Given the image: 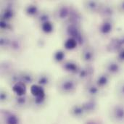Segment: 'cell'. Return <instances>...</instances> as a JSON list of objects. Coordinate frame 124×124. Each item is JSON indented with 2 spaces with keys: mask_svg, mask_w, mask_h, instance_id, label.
Returning <instances> with one entry per match:
<instances>
[{
  "mask_svg": "<svg viewBox=\"0 0 124 124\" xmlns=\"http://www.w3.org/2000/svg\"><path fill=\"white\" fill-rule=\"evenodd\" d=\"M78 81L74 76L68 75L59 78L56 83V89L61 95L73 94L78 86Z\"/></svg>",
  "mask_w": 124,
  "mask_h": 124,
  "instance_id": "obj_1",
  "label": "cell"
},
{
  "mask_svg": "<svg viewBox=\"0 0 124 124\" xmlns=\"http://www.w3.org/2000/svg\"><path fill=\"white\" fill-rule=\"evenodd\" d=\"M62 32L64 33V36H65L67 39L73 38L76 39L79 46H83L84 47L87 45L86 43V36L84 34L80 25L66 22L64 23Z\"/></svg>",
  "mask_w": 124,
  "mask_h": 124,
  "instance_id": "obj_2",
  "label": "cell"
},
{
  "mask_svg": "<svg viewBox=\"0 0 124 124\" xmlns=\"http://www.w3.org/2000/svg\"><path fill=\"white\" fill-rule=\"evenodd\" d=\"M73 7L68 2H61L55 7L53 12L54 20L60 23H66L70 15Z\"/></svg>",
  "mask_w": 124,
  "mask_h": 124,
  "instance_id": "obj_3",
  "label": "cell"
},
{
  "mask_svg": "<svg viewBox=\"0 0 124 124\" xmlns=\"http://www.w3.org/2000/svg\"><path fill=\"white\" fill-rule=\"evenodd\" d=\"M94 75V68L92 65H85L81 67L78 72L74 76L78 83L84 84V85L90 81H92V78Z\"/></svg>",
  "mask_w": 124,
  "mask_h": 124,
  "instance_id": "obj_4",
  "label": "cell"
},
{
  "mask_svg": "<svg viewBox=\"0 0 124 124\" xmlns=\"http://www.w3.org/2000/svg\"><path fill=\"white\" fill-rule=\"evenodd\" d=\"M15 1H5L1 10V20L10 22L16 16V7Z\"/></svg>",
  "mask_w": 124,
  "mask_h": 124,
  "instance_id": "obj_5",
  "label": "cell"
},
{
  "mask_svg": "<svg viewBox=\"0 0 124 124\" xmlns=\"http://www.w3.org/2000/svg\"><path fill=\"white\" fill-rule=\"evenodd\" d=\"M105 73L108 74L110 76H118L123 72L122 63L120 62L117 59H111L108 60L103 66Z\"/></svg>",
  "mask_w": 124,
  "mask_h": 124,
  "instance_id": "obj_6",
  "label": "cell"
},
{
  "mask_svg": "<svg viewBox=\"0 0 124 124\" xmlns=\"http://www.w3.org/2000/svg\"><path fill=\"white\" fill-rule=\"evenodd\" d=\"M109 117L115 124H124V102L112 106L109 111Z\"/></svg>",
  "mask_w": 124,
  "mask_h": 124,
  "instance_id": "obj_7",
  "label": "cell"
},
{
  "mask_svg": "<svg viewBox=\"0 0 124 124\" xmlns=\"http://www.w3.org/2000/svg\"><path fill=\"white\" fill-rule=\"evenodd\" d=\"M31 96H28L27 94L23 96H12V107L16 110H25L28 108H31Z\"/></svg>",
  "mask_w": 124,
  "mask_h": 124,
  "instance_id": "obj_8",
  "label": "cell"
},
{
  "mask_svg": "<svg viewBox=\"0 0 124 124\" xmlns=\"http://www.w3.org/2000/svg\"><path fill=\"white\" fill-rule=\"evenodd\" d=\"M102 89H100L94 81H90L84 85V94L88 99L96 100L102 94Z\"/></svg>",
  "mask_w": 124,
  "mask_h": 124,
  "instance_id": "obj_9",
  "label": "cell"
},
{
  "mask_svg": "<svg viewBox=\"0 0 124 124\" xmlns=\"http://www.w3.org/2000/svg\"><path fill=\"white\" fill-rule=\"evenodd\" d=\"M25 46V41L23 37L21 36H12L10 47L8 52L12 53V54L18 55L23 52Z\"/></svg>",
  "mask_w": 124,
  "mask_h": 124,
  "instance_id": "obj_10",
  "label": "cell"
},
{
  "mask_svg": "<svg viewBox=\"0 0 124 124\" xmlns=\"http://www.w3.org/2000/svg\"><path fill=\"white\" fill-rule=\"evenodd\" d=\"M96 58V51L94 48L87 44L83 47L81 52V59L85 65H91Z\"/></svg>",
  "mask_w": 124,
  "mask_h": 124,
  "instance_id": "obj_11",
  "label": "cell"
},
{
  "mask_svg": "<svg viewBox=\"0 0 124 124\" xmlns=\"http://www.w3.org/2000/svg\"><path fill=\"white\" fill-rule=\"evenodd\" d=\"M2 124H20V117L14 112L7 110H2L1 112Z\"/></svg>",
  "mask_w": 124,
  "mask_h": 124,
  "instance_id": "obj_12",
  "label": "cell"
},
{
  "mask_svg": "<svg viewBox=\"0 0 124 124\" xmlns=\"http://www.w3.org/2000/svg\"><path fill=\"white\" fill-rule=\"evenodd\" d=\"M53 82V78L49 73H41L36 76V84L40 86L43 89H48L51 87Z\"/></svg>",
  "mask_w": 124,
  "mask_h": 124,
  "instance_id": "obj_13",
  "label": "cell"
},
{
  "mask_svg": "<svg viewBox=\"0 0 124 124\" xmlns=\"http://www.w3.org/2000/svg\"><path fill=\"white\" fill-rule=\"evenodd\" d=\"M69 114L72 118L77 120L84 119L88 116L82 105V103L73 105L69 109Z\"/></svg>",
  "mask_w": 124,
  "mask_h": 124,
  "instance_id": "obj_14",
  "label": "cell"
},
{
  "mask_svg": "<svg viewBox=\"0 0 124 124\" xmlns=\"http://www.w3.org/2000/svg\"><path fill=\"white\" fill-rule=\"evenodd\" d=\"M62 69L66 73H69L71 76H76V73L81 68V66L77 62L73 60H68L64 61L61 64Z\"/></svg>",
  "mask_w": 124,
  "mask_h": 124,
  "instance_id": "obj_15",
  "label": "cell"
},
{
  "mask_svg": "<svg viewBox=\"0 0 124 124\" xmlns=\"http://www.w3.org/2000/svg\"><path fill=\"white\" fill-rule=\"evenodd\" d=\"M116 13L113 5L108 3H102L98 14L103 20H110Z\"/></svg>",
  "mask_w": 124,
  "mask_h": 124,
  "instance_id": "obj_16",
  "label": "cell"
},
{
  "mask_svg": "<svg viewBox=\"0 0 124 124\" xmlns=\"http://www.w3.org/2000/svg\"><path fill=\"white\" fill-rule=\"evenodd\" d=\"M123 48H124V34L113 39L107 46V50L110 52L117 53Z\"/></svg>",
  "mask_w": 124,
  "mask_h": 124,
  "instance_id": "obj_17",
  "label": "cell"
},
{
  "mask_svg": "<svg viewBox=\"0 0 124 124\" xmlns=\"http://www.w3.org/2000/svg\"><path fill=\"white\" fill-rule=\"evenodd\" d=\"M48 97H33L31 96V108L34 111H40L42 110L47 105Z\"/></svg>",
  "mask_w": 124,
  "mask_h": 124,
  "instance_id": "obj_18",
  "label": "cell"
},
{
  "mask_svg": "<svg viewBox=\"0 0 124 124\" xmlns=\"http://www.w3.org/2000/svg\"><path fill=\"white\" fill-rule=\"evenodd\" d=\"M102 2L98 1H85L83 2L84 8L86 12H87L89 14H95L98 13L100 11V9L102 6Z\"/></svg>",
  "mask_w": 124,
  "mask_h": 124,
  "instance_id": "obj_19",
  "label": "cell"
},
{
  "mask_svg": "<svg viewBox=\"0 0 124 124\" xmlns=\"http://www.w3.org/2000/svg\"><path fill=\"white\" fill-rule=\"evenodd\" d=\"M114 28V23L110 20H103L99 25L98 30L101 35L108 36L109 35Z\"/></svg>",
  "mask_w": 124,
  "mask_h": 124,
  "instance_id": "obj_20",
  "label": "cell"
},
{
  "mask_svg": "<svg viewBox=\"0 0 124 124\" xmlns=\"http://www.w3.org/2000/svg\"><path fill=\"white\" fill-rule=\"evenodd\" d=\"M36 76L32 71L23 70L21 71V82L25 86H32L36 83Z\"/></svg>",
  "mask_w": 124,
  "mask_h": 124,
  "instance_id": "obj_21",
  "label": "cell"
},
{
  "mask_svg": "<svg viewBox=\"0 0 124 124\" xmlns=\"http://www.w3.org/2000/svg\"><path fill=\"white\" fill-rule=\"evenodd\" d=\"M82 105L88 116L91 114H94V113L97 112V110L99 108V105L97 100H93V99H88L86 101L82 103Z\"/></svg>",
  "mask_w": 124,
  "mask_h": 124,
  "instance_id": "obj_22",
  "label": "cell"
},
{
  "mask_svg": "<svg viewBox=\"0 0 124 124\" xmlns=\"http://www.w3.org/2000/svg\"><path fill=\"white\" fill-rule=\"evenodd\" d=\"M110 78H111V76H110L108 74L104 72L97 76L94 82L100 89H104L109 86L110 83Z\"/></svg>",
  "mask_w": 124,
  "mask_h": 124,
  "instance_id": "obj_23",
  "label": "cell"
},
{
  "mask_svg": "<svg viewBox=\"0 0 124 124\" xmlns=\"http://www.w3.org/2000/svg\"><path fill=\"white\" fill-rule=\"evenodd\" d=\"M0 68H1V70H0L1 76V77H4L5 78L15 70L14 67V64L11 61H9V60L2 61L1 62Z\"/></svg>",
  "mask_w": 124,
  "mask_h": 124,
  "instance_id": "obj_24",
  "label": "cell"
},
{
  "mask_svg": "<svg viewBox=\"0 0 124 124\" xmlns=\"http://www.w3.org/2000/svg\"><path fill=\"white\" fill-rule=\"evenodd\" d=\"M52 16H53V14H52V12L49 11L48 9H41L40 12L39 13V15L35 18L36 22L37 23V24L41 25L44 24V23L50 21Z\"/></svg>",
  "mask_w": 124,
  "mask_h": 124,
  "instance_id": "obj_25",
  "label": "cell"
},
{
  "mask_svg": "<svg viewBox=\"0 0 124 124\" xmlns=\"http://www.w3.org/2000/svg\"><path fill=\"white\" fill-rule=\"evenodd\" d=\"M24 11H25V14L28 17L36 18V16L40 12L41 9H39L37 4H36V3H30V4H28V5L25 6Z\"/></svg>",
  "mask_w": 124,
  "mask_h": 124,
  "instance_id": "obj_26",
  "label": "cell"
},
{
  "mask_svg": "<svg viewBox=\"0 0 124 124\" xmlns=\"http://www.w3.org/2000/svg\"><path fill=\"white\" fill-rule=\"evenodd\" d=\"M6 81L11 87L16 84L21 82V70H15L6 78Z\"/></svg>",
  "mask_w": 124,
  "mask_h": 124,
  "instance_id": "obj_27",
  "label": "cell"
},
{
  "mask_svg": "<svg viewBox=\"0 0 124 124\" xmlns=\"http://www.w3.org/2000/svg\"><path fill=\"white\" fill-rule=\"evenodd\" d=\"M12 41V36L7 33H1L0 37V46L2 51H9Z\"/></svg>",
  "mask_w": 124,
  "mask_h": 124,
  "instance_id": "obj_28",
  "label": "cell"
},
{
  "mask_svg": "<svg viewBox=\"0 0 124 124\" xmlns=\"http://www.w3.org/2000/svg\"><path fill=\"white\" fill-rule=\"evenodd\" d=\"M114 94L116 97L121 102H124V79L120 80L115 86Z\"/></svg>",
  "mask_w": 124,
  "mask_h": 124,
  "instance_id": "obj_29",
  "label": "cell"
},
{
  "mask_svg": "<svg viewBox=\"0 0 124 124\" xmlns=\"http://www.w3.org/2000/svg\"><path fill=\"white\" fill-rule=\"evenodd\" d=\"M81 20H82V16H81V12L77 9H76L73 7L70 17L67 22H69V23H71L73 24L80 25L81 23Z\"/></svg>",
  "mask_w": 124,
  "mask_h": 124,
  "instance_id": "obj_30",
  "label": "cell"
},
{
  "mask_svg": "<svg viewBox=\"0 0 124 124\" xmlns=\"http://www.w3.org/2000/svg\"><path fill=\"white\" fill-rule=\"evenodd\" d=\"M31 93L33 97H44L46 96L44 92V89L36 84L31 86Z\"/></svg>",
  "mask_w": 124,
  "mask_h": 124,
  "instance_id": "obj_31",
  "label": "cell"
},
{
  "mask_svg": "<svg viewBox=\"0 0 124 124\" xmlns=\"http://www.w3.org/2000/svg\"><path fill=\"white\" fill-rule=\"evenodd\" d=\"M12 92L15 95L23 96L26 94V86L22 82L17 83L12 87Z\"/></svg>",
  "mask_w": 124,
  "mask_h": 124,
  "instance_id": "obj_32",
  "label": "cell"
},
{
  "mask_svg": "<svg viewBox=\"0 0 124 124\" xmlns=\"http://www.w3.org/2000/svg\"><path fill=\"white\" fill-rule=\"evenodd\" d=\"M12 96L11 94L5 89L1 88L0 91V102L2 105H5L12 101Z\"/></svg>",
  "mask_w": 124,
  "mask_h": 124,
  "instance_id": "obj_33",
  "label": "cell"
},
{
  "mask_svg": "<svg viewBox=\"0 0 124 124\" xmlns=\"http://www.w3.org/2000/svg\"><path fill=\"white\" fill-rule=\"evenodd\" d=\"M53 60L55 62L62 64L65 61V52L62 49L57 50L53 54Z\"/></svg>",
  "mask_w": 124,
  "mask_h": 124,
  "instance_id": "obj_34",
  "label": "cell"
},
{
  "mask_svg": "<svg viewBox=\"0 0 124 124\" xmlns=\"http://www.w3.org/2000/svg\"><path fill=\"white\" fill-rule=\"evenodd\" d=\"M78 45L77 41L73 38L66 39L65 41L64 42V47L67 50H73L75 49L77 46Z\"/></svg>",
  "mask_w": 124,
  "mask_h": 124,
  "instance_id": "obj_35",
  "label": "cell"
},
{
  "mask_svg": "<svg viewBox=\"0 0 124 124\" xmlns=\"http://www.w3.org/2000/svg\"><path fill=\"white\" fill-rule=\"evenodd\" d=\"M0 28H1V33H8L9 31H12V25H11L10 22L3 20H1Z\"/></svg>",
  "mask_w": 124,
  "mask_h": 124,
  "instance_id": "obj_36",
  "label": "cell"
},
{
  "mask_svg": "<svg viewBox=\"0 0 124 124\" xmlns=\"http://www.w3.org/2000/svg\"><path fill=\"white\" fill-rule=\"evenodd\" d=\"M40 28L45 33H51L54 31V25L51 21H49L41 25Z\"/></svg>",
  "mask_w": 124,
  "mask_h": 124,
  "instance_id": "obj_37",
  "label": "cell"
},
{
  "mask_svg": "<svg viewBox=\"0 0 124 124\" xmlns=\"http://www.w3.org/2000/svg\"><path fill=\"white\" fill-rule=\"evenodd\" d=\"M116 59L121 63L124 62V48L120 49L117 52V57Z\"/></svg>",
  "mask_w": 124,
  "mask_h": 124,
  "instance_id": "obj_38",
  "label": "cell"
},
{
  "mask_svg": "<svg viewBox=\"0 0 124 124\" xmlns=\"http://www.w3.org/2000/svg\"><path fill=\"white\" fill-rule=\"evenodd\" d=\"M84 124H103L102 122L98 119L96 118H92V119H89L87 120Z\"/></svg>",
  "mask_w": 124,
  "mask_h": 124,
  "instance_id": "obj_39",
  "label": "cell"
},
{
  "mask_svg": "<svg viewBox=\"0 0 124 124\" xmlns=\"http://www.w3.org/2000/svg\"><path fill=\"white\" fill-rule=\"evenodd\" d=\"M118 9L119 10V12L124 13V1H121L118 5Z\"/></svg>",
  "mask_w": 124,
  "mask_h": 124,
  "instance_id": "obj_40",
  "label": "cell"
}]
</instances>
